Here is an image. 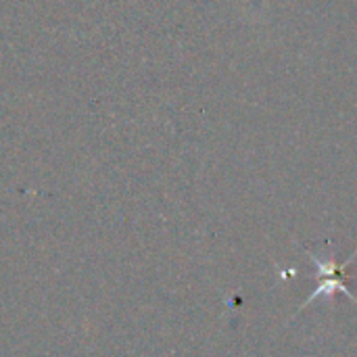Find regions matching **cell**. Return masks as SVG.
<instances>
[{
	"label": "cell",
	"mask_w": 357,
	"mask_h": 357,
	"mask_svg": "<svg viewBox=\"0 0 357 357\" xmlns=\"http://www.w3.org/2000/svg\"><path fill=\"white\" fill-rule=\"evenodd\" d=\"M328 249H331L328 255H318L316 251L303 247L305 255L312 259V264H314L316 270H318V287H316V291H314L312 295H307V299L299 305V310H297L295 316H299L310 303H314V301H318V299H322V297H324V299H331L335 293H343L345 297H349V299L357 305V297L349 291V287H347V270H349V266H354V261H356L357 249L345 259V261H337V259H335L333 245H328Z\"/></svg>",
	"instance_id": "obj_1"
}]
</instances>
